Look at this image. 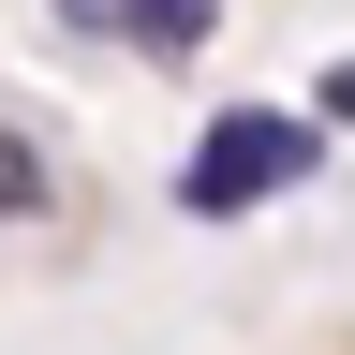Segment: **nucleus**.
I'll use <instances>...</instances> for the list:
<instances>
[{
	"instance_id": "obj_4",
	"label": "nucleus",
	"mask_w": 355,
	"mask_h": 355,
	"mask_svg": "<svg viewBox=\"0 0 355 355\" xmlns=\"http://www.w3.org/2000/svg\"><path fill=\"white\" fill-rule=\"evenodd\" d=\"M60 30H74V44H104V30H133V0H60Z\"/></svg>"
},
{
	"instance_id": "obj_5",
	"label": "nucleus",
	"mask_w": 355,
	"mask_h": 355,
	"mask_svg": "<svg viewBox=\"0 0 355 355\" xmlns=\"http://www.w3.org/2000/svg\"><path fill=\"white\" fill-rule=\"evenodd\" d=\"M311 119H326V133H355V60L326 74V104H311Z\"/></svg>"
},
{
	"instance_id": "obj_3",
	"label": "nucleus",
	"mask_w": 355,
	"mask_h": 355,
	"mask_svg": "<svg viewBox=\"0 0 355 355\" xmlns=\"http://www.w3.org/2000/svg\"><path fill=\"white\" fill-rule=\"evenodd\" d=\"M222 0H133V60H207Z\"/></svg>"
},
{
	"instance_id": "obj_1",
	"label": "nucleus",
	"mask_w": 355,
	"mask_h": 355,
	"mask_svg": "<svg viewBox=\"0 0 355 355\" xmlns=\"http://www.w3.org/2000/svg\"><path fill=\"white\" fill-rule=\"evenodd\" d=\"M311 163H326V119H296V104H222V119L193 133V163H178V207H193V222H252V207H282Z\"/></svg>"
},
{
	"instance_id": "obj_2",
	"label": "nucleus",
	"mask_w": 355,
	"mask_h": 355,
	"mask_svg": "<svg viewBox=\"0 0 355 355\" xmlns=\"http://www.w3.org/2000/svg\"><path fill=\"white\" fill-rule=\"evenodd\" d=\"M44 193H60V148H44V119H0V207L44 222Z\"/></svg>"
}]
</instances>
